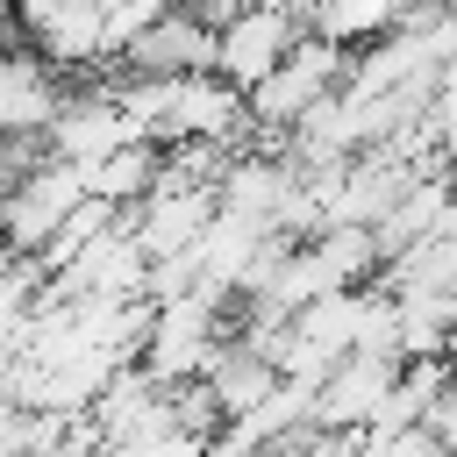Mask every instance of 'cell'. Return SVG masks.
I'll list each match as a JSON object with an SVG mask.
<instances>
[{"instance_id": "cell-7", "label": "cell", "mask_w": 457, "mask_h": 457, "mask_svg": "<svg viewBox=\"0 0 457 457\" xmlns=\"http://www.w3.org/2000/svg\"><path fill=\"white\" fill-rule=\"evenodd\" d=\"M21 36L50 64H100L107 43V0H21Z\"/></svg>"}, {"instance_id": "cell-13", "label": "cell", "mask_w": 457, "mask_h": 457, "mask_svg": "<svg viewBox=\"0 0 457 457\" xmlns=\"http://www.w3.org/2000/svg\"><path fill=\"white\" fill-rule=\"evenodd\" d=\"M278 378H286V371H278V357H264V350H250L243 336H228V343L214 350V364H207V378H200V386H207V393L221 400V414L236 421V414H250L257 400H271V393H278Z\"/></svg>"}, {"instance_id": "cell-8", "label": "cell", "mask_w": 457, "mask_h": 457, "mask_svg": "<svg viewBox=\"0 0 457 457\" xmlns=\"http://www.w3.org/2000/svg\"><path fill=\"white\" fill-rule=\"evenodd\" d=\"M121 143H136V121L121 107V93H71L64 114L43 136V150L64 157V164H107Z\"/></svg>"}, {"instance_id": "cell-6", "label": "cell", "mask_w": 457, "mask_h": 457, "mask_svg": "<svg viewBox=\"0 0 457 457\" xmlns=\"http://www.w3.org/2000/svg\"><path fill=\"white\" fill-rule=\"evenodd\" d=\"M400 364L407 357H371V350H350L336 364V378L314 393V428H343V436H364L371 414L386 407V393L400 386Z\"/></svg>"}, {"instance_id": "cell-14", "label": "cell", "mask_w": 457, "mask_h": 457, "mask_svg": "<svg viewBox=\"0 0 457 457\" xmlns=\"http://www.w3.org/2000/svg\"><path fill=\"white\" fill-rule=\"evenodd\" d=\"M157 179H164V143H150V136L121 143L107 164H86L93 200H114V207H143V200L157 193Z\"/></svg>"}, {"instance_id": "cell-11", "label": "cell", "mask_w": 457, "mask_h": 457, "mask_svg": "<svg viewBox=\"0 0 457 457\" xmlns=\"http://www.w3.org/2000/svg\"><path fill=\"white\" fill-rule=\"evenodd\" d=\"M214 50H221V29L200 7H171L121 50V64L129 71H214Z\"/></svg>"}, {"instance_id": "cell-5", "label": "cell", "mask_w": 457, "mask_h": 457, "mask_svg": "<svg viewBox=\"0 0 457 457\" xmlns=\"http://www.w3.org/2000/svg\"><path fill=\"white\" fill-rule=\"evenodd\" d=\"M300 14L293 7H243L221 21V50H214V71L236 86V93H257L293 50H300Z\"/></svg>"}, {"instance_id": "cell-16", "label": "cell", "mask_w": 457, "mask_h": 457, "mask_svg": "<svg viewBox=\"0 0 457 457\" xmlns=\"http://www.w3.org/2000/svg\"><path fill=\"white\" fill-rule=\"evenodd\" d=\"M407 21V0H328L314 14V36L328 43H386Z\"/></svg>"}, {"instance_id": "cell-18", "label": "cell", "mask_w": 457, "mask_h": 457, "mask_svg": "<svg viewBox=\"0 0 457 457\" xmlns=\"http://www.w3.org/2000/svg\"><path fill=\"white\" fill-rule=\"evenodd\" d=\"M428 428H436V443H443V450L457 457V386H450V393H443V400L428 407Z\"/></svg>"}, {"instance_id": "cell-10", "label": "cell", "mask_w": 457, "mask_h": 457, "mask_svg": "<svg viewBox=\"0 0 457 457\" xmlns=\"http://www.w3.org/2000/svg\"><path fill=\"white\" fill-rule=\"evenodd\" d=\"M271 221H257V214H236V207H221L214 214V228L186 250L193 257V271H200V286H214V293H243L250 286V271L264 264V250H271Z\"/></svg>"}, {"instance_id": "cell-12", "label": "cell", "mask_w": 457, "mask_h": 457, "mask_svg": "<svg viewBox=\"0 0 457 457\" xmlns=\"http://www.w3.org/2000/svg\"><path fill=\"white\" fill-rule=\"evenodd\" d=\"M64 86H57V64L43 50H14L0 64V129L7 136H50V121L64 114Z\"/></svg>"}, {"instance_id": "cell-17", "label": "cell", "mask_w": 457, "mask_h": 457, "mask_svg": "<svg viewBox=\"0 0 457 457\" xmlns=\"http://www.w3.org/2000/svg\"><path fill=\"white\" fill-rule=\"evenodd\" d=\"M200 443H207V436H193V428L179 421V407H164V421H150L143 436H129L114 457H200Z\"/></svg>"}, {"instance_id": "cell-9", "label": "cell", "mask_w": 457, "mask_h": 457, "mask_svg": "<svg viewBox=\"0 0 457 457\" xmlns=\"http://www.w3.org/2000/svg\"><path fill=\"white\" fill-rule=\"evenodd\" d=\"M214 214H221V186H157L143 207H129V221H136V236H143V250L157 264L186 257L214 228Z\"/></svg>"}, {"instance_id": "cell-1", "label": "cell", "mask_w": 457, "mask_h": 457, "mask_svg": "<svg viewBox=\"0 0 457 457\" xmlns=\"http://www.w3.org/2000/svg\"><path fill=\"white\" fill-rule=\"evenodd\" d=\"M114 93H121L136 136H150L164 150L171 143H243L257 129L250 100L221 71H129Z\"/></svg>"}, {"instance_id": "cell-3", "label": "cell", "mask_w": 457, "mask_h": 457, "mask_svg": "<svg viewBox=\"0 0 457 457\" xmlns=\"http://www.w3.org/2000/svg\"><path fill=\"white\" fill-rule=\"evenodd\" d=\"M350 79V57H343V43H328V36H307L257 93H243L250 100V121H257V136H286L307 107H321L336 86Z\"/></svg>"}, {"instance_id": "cell-15", "label": "cell", "mask_w": 457, "mask_h": 457, "mask_svg": "<svg viewBox=\"0 0 457 457\" xmlns=\"http://www.w3.org/2000/svg\"><path fill=\"white\" fill-rule=\"evenodd\" d=\"M400 350L457 357V293H400Z\"/></svg>"}, {"instance_id": "cell-2", "label": "cell", "mask_w": 457, "mask_h": 457, "mask_svg": "<svg viewBox=\"0 0 457 457\" xmlns=\"http://www.w3.org/2000/svg\"><path fill=\"white\" fill-rule=\"evenodd\" d=\"M228 293L214 286H193V293H171L157 300V321H150V343H143V371H157L164 386H193L207 378L214 350L228 343Z\"/></svg>"}, {"instance_id": "cell-4", "label": "cell", "mask_w": 457, "mask_h": 457, "mask_svg": "<svg viewBox=\"0 0 457 457\" xmlns=\"http://www.w3.org/2000/svg\"><path fill=\"white\" fill-rule=\"evenodd\" d=\"M93 200V186H86V164H64V157H43L36 171H21L14 186H7V243L14 250H43L79 207Z\"/></svg>"}]
</instances>
